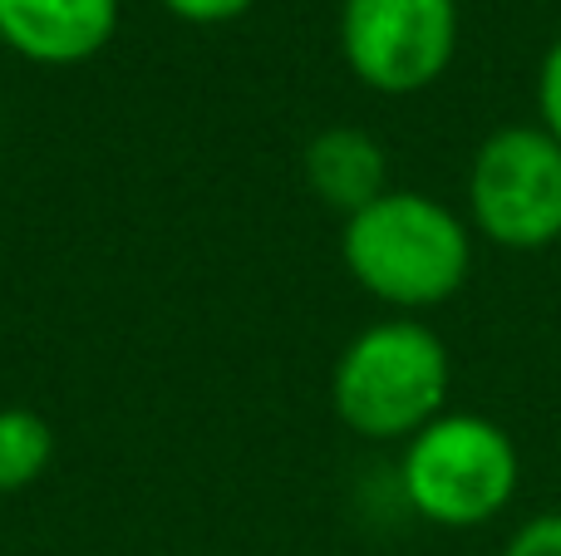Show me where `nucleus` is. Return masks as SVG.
<instances>
[{
  "label": "nucleus",
  "instance_id": "f257e3e1",
  "mask_svg": "<svg viewBox=\"0 0 561 556\" xmlns=\"http://www.w3.org/2000/svg\"><path fill=\"white\" fill-rule=\"evenodd\" d=\"M473 227L419 187H389L340 227V262L365 296L399 315L454 301L473 276Z\"/></svg>",
  "mask_w": 561,
  "mask_h": 556
},
{
  "label": "nucleus",
  "instance_id": "f03ea898",
  "mask_svg": "<svg viewBox=\"0 0 561 556\" xmlns=\"http://www.w3.org/2000/svg\"><path fill=\"white\" fill-rule=\"evenodd\" d=\"M448 390L454 355L444 335L414 315L365 325L330 370L335 419L369 443H409L448 409Z\"/></svg>",
  "mask_w": 561,
  "mask_h": 556
},
{
  "label": "nucleus",
  "instance_id": "7ed1b4c3",
  "mask_svg": "<svg viewBox=\"0 0 561 556\" xmlns=\"http://www.w3.org/2000/svg\"><path fill=\"white\" fill-rule=\"evenodd\" d=\"M523 483L517 439L473 409H444L399 453V488L424 522L473 532L503 518Z\"/></svg>",
  "mask_w": 561,
  "mask_h": 556
},
{
  "label": "nucleus",
  "instance_id": "20e7f679",
  "mask_svg": "<svg viewBox=\"0 0 561 556\" xmlns=\"http://www.w3.org/2000/svg\"><path fill=\"white\" fill-rule=\"evenodd\" d=\"M468 227L503 252L561 242V143L542 124H503L473 148L463 177Z\"/></svg>",
  "mask_w": 561,
  "mask_h": 556
},
{
  "label": "nucleus",
  "instance_id": "39448f33",
  "mask_svg": "<svg viewBox=\"0 0 561 556\" xmlns=\"http://www.w3.org/2000/svg\"><path fill=\"white\" fill-rule=\"evenodd\" d=\"M458 0H345L340 55L365 89L389 99L424 94L458 55Z\"/></svg>",
  "mask_w": 561,
  "mask_h": 556
},
{
  "label": "nucleus",
  "instance_id": "423d86ee",
  "mask_svg": "<svg viewBox=\"0 0 561 556\" xmlns=\"http://www.w3.org/2000/svg\"><path fill=\"white\" fill-rule=\"evenodd\" d=\"M114 30L118 0H0V45L30 65H84Z\"/></svg>",
  "mask_w": 561,
  "mask_h": 556
},
{
  "label": "nucleus",
  "instance_id": "0eeeda50",
  "mask_svg": "<svg viewBox=\"0 0 561 556\" xmlns=\"http://www.w3.org/2000/svg\"><path fill=\"white\" fill-rule=\"evenodd\" d=\"M306 183L340 217H355L359 207L389 193V153L375 134L355 124L320 128L306 143Z\"/></svg>",
  "mask_w": 561,
  "mask_h": 556
},
{
  "label": "nucleus",
  "instance_id": "6e6552de",
  "mask_svg": "<svg viewBox=\"0 0 561 556\" xmlns=\"http://www.w3.org/2000/svg\"><path fill=\"white\" fill-rule=\"evenodd\" d=\"M55 459V429L35 409H0V498L20 493Z\"/></svg>",
  "mask_w": 561,
  "mask_h": 556
},
{
  "label": "nucleus",
  "instance_id": "1a4fd4ad",
  "mask_svg": "<svg viewBox=\"0 0 561 556\" xmlns=\"http://www.w3.org/2000/svg\"><path fill=\"white\" fill-rule=\"evenodd\" d=\"M503 556H561V508L533 512V518L507 537Z\"/></svg>",
  "mask_w": 561,
  "mask_h": 556
},
{
  "label": "nucleus",
  "instance_id": "9d476101",
  "mask_svg": "<svg viewBox=\"0 0 561 556\" xmlns=\"http://www.w3.org/2000/svg\"><path fill=\"white\" fill-rule=\"evenodd\" d=\"M537 124L561 143V35L547 45L542 65H537Z\"/></svg>",
  "mask_w": 561,
  "mask_h": 556
},
{
  "label": "nucleus",
  "instance_id": "9b49d317",
  "mask_svg": "<svg viewBox=\"0 0 561 556\" xmlns=\"http://www.w3.org/2000/svg\"><path fill=\"white\" fill-rule=\"evenodd\" d=\"M256 0H163L168 15L187 20V25H227V20H242Z\"/></svg>",
  "mask_w": 561,
  "mask_h": 556
}]
</instances>
